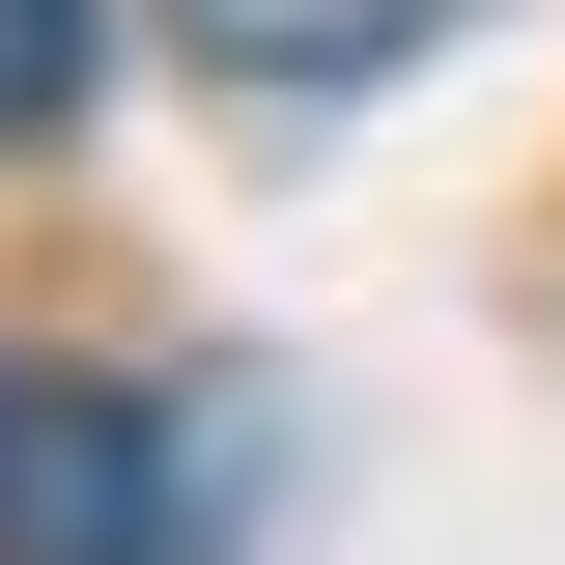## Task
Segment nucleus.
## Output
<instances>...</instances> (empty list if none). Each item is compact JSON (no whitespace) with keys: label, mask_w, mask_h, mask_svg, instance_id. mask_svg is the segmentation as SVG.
Masks as SVG:
<instances>
[{"label":"nucleus","mask_w":565,"mask_h":565,"mask_svg":"<svg viewBox=\"0 0 565 565\" xmlns=\"http://www.w3.org/2000/svg\"><path fill=\"white\" fill-rule=\"evenodd\" d=\"M226 537H255V396L0 367V565H226Z\"/></svg>","instance_id":"1"},{"label":"nucleus","mask_w":565,"mask_h":565,"mask_svg":"<svg viewBox=\"0 0 565 565\" xmlns=\"http://www.w3.org/2000/svg\"><path fill=\"white\" fill-rule=\"evenodd\" d=\"M85 85H114V0H0V141H85Z\"/></svg>","instance_id":"3"},{"label":"nucleus","mask_w":565,"mask_h":565,"mask_svg":"<svg viewBox=\"0 0 565 565\" xmlns=\"http://www.w3.org/2000/svg\"><path fill=\"white\" fill-rule=\"evenodd\" d=\"M170 29H199V57H255V85H396L452 0H170Z\"/></svg>","instance_id":"2"}]
</instances>
